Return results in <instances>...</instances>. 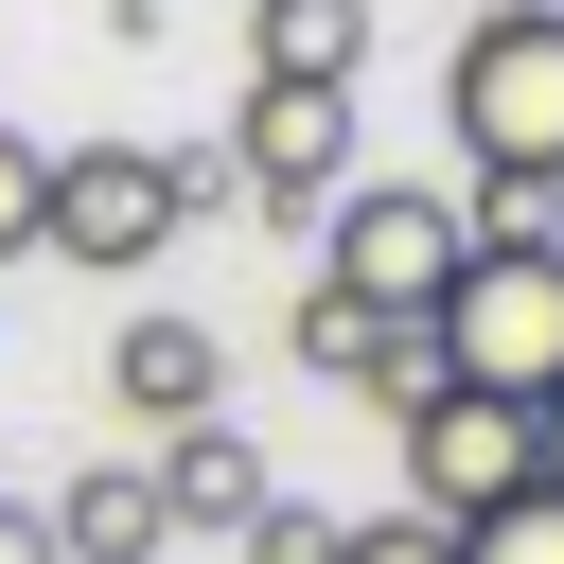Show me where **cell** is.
Returning a JSON list of instances; mask_svg holds the SVG:
<instances>
[{"label":"cell","instance_id":"obj_1","mask_svg":"<svg viewBox=\"0 0 564 564\" xmlns=\"http://www.w3.org/2000/svg\"><path fill=\"white\" fill-rule=\"evenodd\" d=\"M423 335H441V388L546 405V388H564V229H476L458 282L423 300Z\"/></svg>","mask_w":564,"mask_h":564},{"label":"cell","instance_id":"obj_2","mask_svg":"<svg viewBox=\"0 0 564 564\" xmlns=\"http://www.w3.org/2000/svg\"><path fill=\"white\" fill-rule=\"evenodd\" d=\"M441 106H458V159H476L494 194H564V0L476 18L458 70H441Z\"/></svg>","mask_w":564,"mask_h":564},{"label":"cell","instance_id":"obj_3","mask_svg":"<svg viewBox=\"0 0 564 564\" xmlns=\"http://www.w3.org/2000/svg\"><path fill=\"white\" fill-rule=\"evenodd\" d=\"M458 194H423V176H352L335 212H317V282L335 300H370V317H423L441 282H458Z\"/></svg>","mask_w":564,"mask_h":564},{"label":"cell","instance_id":"obj_4","mask_svg":"<svg viewBox=\"0 0 564 564\" xmlns=\"http://www.w3.org/2000/svg\"><path fill=\"white\" fill-rule=\"evenodd\" d=\"M35 247L53 264H159L176 247V176H159V141H53V194H35Z\"/></svg>","mask_w":564,"mask_h":564},{"label":"cell","instance_id":"obj_5","mask_svg":"<svg viewBox=\"0 0 564 564\" xmlns=\"http://www.w3.org/2000/svg\"><path fill=\"white\" fill-rule=\"evenodd\" d=\"M388 441H405V511H441V529H476V511H511V494L546 476L529 405H494V388H441V405H405Z\"/></svg>","mask_w":564,"mask_h":564},{"label":"cell","instance_id":"obj_6","mask_svg":"<svg viewBox=\"0 0 564 564\" xmlns=\"http://www.w3.org/2000/svg\"><path fill=\"white\" fill-rule=\"evenodd\" d=\"M229 194H264L282 229L335 212V194H352V88H264V70H247V106H229Z\"/></svg>","mask_w":564,"mask_h":564},{"label":"cell","instance_id":"obj_7","mask_svg":"<svg viewBox=\"0 0 564 564\" xmlns=\"http://www.w3.org/2000/svg\"><path fill=\"white\" fill-rule=\"evenodd\" d=\"M212 388H229V352H212L194 317H123V335H106V405H123V423L176 441V423H212Z\"/></svg>","mask_w":564,"mask_h":564},{"label":"cell","instance_id":"obj_8","mask_svg":"<svg viewBox=\"0 0 564 564\" xmlns=\"http://www.w3.org/2000/svg\"><path fill=\"white\" fill-rule=\"evenodd\" d=\"M282 476H264V441H229V423H176L159 441V529H247Z\"/></svg>","mask_w":564,"mask_h":564},{"label":"cell","instance_id":"obj_9","mask_svg":"<svg viewBox=\"0 0 564 564\" xmlns=\"http://www.w3.org/2000/svg\"><path fill=\"white\" fill-rule=\"evenodd\" d=\"M176 529H159V458H106V476H70L53 494V564H159Z\"/></svg>","mask_w":564,"mask_h":564},{"label":"cell","instance_id":"obj_10","mask_svg":"<svg viewBox=\"0 0 564 564\" xmlns=\"http://www.w3.org/2000/svg\"><path fill=\"white\" fill-rule=\"evenodd\" d=\"M247 70L264 88H352L370 70V0H247Z\"/></svg>","mask_w":564,"mask_h":564},{"label":"cell","instance_id":"obj_11","mask_svg":"<svg viewBox=\"0 0 564 564\" xmlns=\"http://www.w3.org/2000/svg\"><path fill=\"white\" fill-rule=\"evenodd\" d=\"M458 564H564V494L529 476L511 511H476V529H458Z\"/></svg>","mask_w":564,"mask_h":564},{"label":"cell","instance_id":"obj_12","mask_svg":"<svg viewBox=\"0 0 564 564\" xmlns=\"http://www.w3.org/2000/svg\"><path fill=\"white\" fill-rule=\"evenodd\" d=\"M229 546H247V564H335V511H300V494H264V511H247Z\"/></svg>","mask_w":564,"mask_h":564},{"label":"cell","instance_id":"obj_13","mask_svg":"<svg viewBox=\"0 0 564 564\" xmlns=\"http://www.w3.org/2000/svg\"><path fill=\"white\" fill-rule=\"evenodd\" d=\"M335 564H458V529L441 511H370V529H335Z\"/></svg>","mask_w":564,"mask_h":564},{"label":"cell","instance_id":"obj_14","mask_svg":"<svg viewBox=\"0 0 564 564\" xmlns=\"http://www.w3.org/2000/svg\"><path fill=\"white\" fill-rule=\"evenodd\" d=\"M35 194H53V141H18V123H0V264L35 247Z\"/></svg>","mask_w":564,"mask_h":564},{"label":"cell","instance_id":"obj_15","mask_svg":"<svg viewBox=\"0 0 564 564\" xmlns=\"http://www.w3.org/2000/svg\"><path fill=\"white\" fill-rule=\"evenodd\" d=\"M0 564H53V494H0Z\"/></svg>","mask_w":564,"mask_h":564},{"label":"cell","instance_id":"obj_16","mask_svg":"<svg viewBox=\"0 0 564 564\" xmlns=\"http://www.w3.org/2000/svg\"><path fill=\"white\" fill-rule=\"evenodd\" d=\"M529 441H546V494H564V388H546V405H529Z\"/></svg>","mask_w":564,"mask_h":564},{"label":"cell","instance_id":"obj_17","mask_svg":"<svg viewBox=\"0 0 564 564\" xmlns=\"http://www.w3.org/2000/svg\"><path fill=\"white\" fill-rule=\"evenodd\" d=\"M476 18H529V0H476Z\"/></svg>","mask_w":564,"mask_h":564}]
</instances>
